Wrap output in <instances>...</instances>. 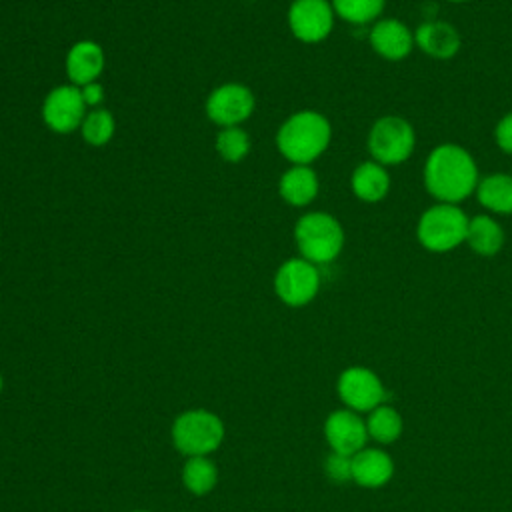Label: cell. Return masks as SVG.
Wrapping results in <instances>:
<instances>
[{
  "mask_svg": "<svg viewBox=\"0 0 512 512\" xmlns=\"http://www.w3.org/2000/svg\"><path fill=\"white\" fill-rule=\"evenodd\" d=\"M426 192L436 202L460 204L476 192L480 172L468 148L444 142L430 150L422 168Z\"/></svg>",
  "mask_w": 512,
  "mask_h": 512,
  "instance_id": "1",
  "label": "cell"
},
{
  "mask_svg": "<svg viewBox=\"0 0 512 512\" xmlns=\"http://www.w3.org/2000/svg\"><path fill=\"white\" fill-rule=\"evenodd\" d=\"M332 124L316 110L290 114L276 132V148L290 164L310 166L330 146Z\"/></svg>",
  "mask_w": 512,
  "mask_h": 512,
  "instance_id": "2",
  "label": "cell"
},
{
  "mask_svg": "<svg viewBox=\"0 0 512 512\" xmlns=\"http://www.w3.org/2000/svg\"><path fill=\"white\" fill-rule=\"evenodd\" d=\"M294 242L302 258L320 266L334 262L342 254L346 236L334 214L312 210L296 220Z\"/></svg>",
  "mask_w": 512,
  "mask_h": 512,
  "instance_id": "3",
  "label": "cell"
},
{
  "mask_svg": "<svg viewBox=\"0 0 512 512\" xmlns=\"http://www.w3.org/2000/svg\"><path fill=\"white\" fill-rule=\"evenodd\" d=\"M468 216L460 204L434 202L416 222L418 244L432 254H446L466 242Z\"/></svg>",
  "mask_w": 512,
  "mask_h": 512,
  "instance_id": "4",
  "label": "cell"
},
{
  "mask_svg": "<svg viewBox=\"0 0 512 512\" xmlns=\"http://www.w3.org/2000/svg\"><path fill=\"white\" fill-rule=\"evenodd\" d=\"M366 146L370 158L386 168L404 164L416 150V130L404 116L386 114L372 122Z\"/></svg>",
  "mask_w": 512,
  "mask_h": 512,
  "instance_id": "5",
  "label": "cell"
},
{
  "mask_svg": "<svg viewBox=\"0 0 512 512\" xmlns=\"http://www.w3.org/2000/svg\"><path fill=\"white\" fill-rule=\"evenodd\" d=\"M222 438L224 424L208 410L182 412L172 424L174 446L186 456H206L222 444Z\"/></svg>",
  "mask_w": 512,
  "mask_h": 512,
  "instance_id": "6",
  "label": "cell"
},
{
  "mask_svg": "<svg viewBox=\"0 0 512 512\" xmlns=\"http://www.w3.org/2000/svg\"><path fill=\"white\" fill-rule=\"evenodd\" d=\"M320 290V270L302 256L288 258L274 274V292L288 306H306Z\"/></svg>",
  "mask_w": 512,
  "mask_h": 512,
  "instance_id": "7",
  "label": "cell"
},
{
  "mask_svg": "<svg viewBox=\"0 0 512 512\" xmlns=\"http://www.w3.org/2000/svg\"><path fill=\"white\" fill-rule=\"evenodd\" d=\"M256 100L248 86L226 82L214 88L206 98V116L220 128L242 126L254 112Z\"/></svg>",
  "mask_w": 512,
  "mask_h": 512,
  "instance_id": "8",
  "label": "cell"
},
{
  "mask_svg": "<svg viewBox=\"0 0 512 512\" xmlns=\"http://www.w3.org/2000/svg\"><path fill=\"white\" fill-rule=\"evenodd\" d=\"M334 18L330 0H292L288 8V28L304 44L326 40L334 28Z\"/></svg>",
  "mask_w": 512,
  "mask_h": 512,
  "instance_id": "9",
  "label": "cell"
},
{
  "mask_svg": "<svg viewBox=\"0 0 512 512\" xmlns=\"http://www.w3.org/2000/svg\"><path fill=\"white\" fill-rule=\"evenodd\" d=\"M88 106L82 100L80 88L60 84L52 88L42 102V120L56 134H70L82 126Z\"/></svg>",
  "mask_w": 512,
  "mask_h": 512,
  "instance_id": "10",
  "label": "cell"
},
{
  "mask_svg": "<svg viewBox=\"0 0 512 512\" xmlns=\"http://www.w3.org/2000/svg\"><path fill=\"white\" fill-rule=\"evenodd\" d=\"M338 394L348 410L354 412H370L380 406L386 396L380 378L364 366H352L340 374Z\"/></svg>",
  "mask_w": 512,
  "mask_h": 512,
  "instance_id": "11",
  "label": "cell"
},
{
  "mask_svg": "<svg viewBox=\"0 0 512 512\" xmlns=\"http://www.w3.org/2000/svg\"><path fill=\"white\" fill-rule=\"evenodd\" d=\"M372 50L388 62H400L414 50V30L398 18H380L368 32Z\"/></svg>",
  "mask_w": 512,
  "mask_h": 512,
  "instance_id": "12",
  "label": "cell"
},
{
  "mask_svg": "<svg viewBox=\"0 0 512 512\" xmlns=\"http://www.w3.org/2000/svg\"><path fill=\"white\" fill-rule=\"evenodd\" d=\"M326 440L332 452L354 456L366 448L368 428L366 422L354 410H336L326 418L324 424Z\"/></svg>",
  "mask_w": 512,
  "mask_h": 512,
  "instance_id": "13",
  "label": "cell"
},
{
  "mask_svg": "<svg viewBox=\"0 0 512 512\" xmlns=\"http://www.w3.org/2000/svg\"><path fill=\"white\" fill-rule=\"evenodd\" d=\"M416 46L432 60H450L462 48V36L446 20H426L414 30Z\"/></svg>",
  "mask_w": 512,
  "mask_h": 512,
  "instance_id": "14",
  "label": "cell"
},
{
  "mask_svg": "<svg viewBox=\"0 0 512 512\" xmlns=\"http://www.w3.org/2000/svg\"><path fill=\"white\" fill-rule=\"evenodd\" d=\"M106 56L98 42L94 40H78L66 54L64 68L70 84L86 86L90 82H98L100 74L104 72Z\"/></svg>",
  "mask_w": 512,
  "mask_h": 512,
  "instance_id": "15",
  "label": "cell"
},
{
  "mask_svg": "<svg viewBox=\"0 0 512 512\" xmlns=\"http://www.w3.org/2000/svg\"><path fill=\"white\" fill-rule=\"evenodd\" d=\"M392 186L390 172L384 164L376 160H364L360 162L350 176V190L352 194L366 204H378L382 202Z\"/></svg>",
  "mask_w": 512,
  "mask_h": 512,
  "instance_id": "16",
  "label": "cell"
},
{
  "mask_svg": "<svg viewBox=\"0 0 512 512\" xmlns=\"http://www.w3.org/2000/svg\"><path fill=\"white\" fill-rule=\"evenodd\" d=\"M278 192L282 200L294 208L312 204L320 192V180L314 168L304 164H292L278 180Z\"/></svg>",
  "mask_w": 512,
  "mask_h": 512,
  "instance_id": "17",
  "label": "cell"
},
{
  "mask_svg": "<svg viewBox=\"0 0 512 512\" xmlns=\"http://www.w3.org/2000/svg\"><path fill=\"white\" fill-rule=\"evenodd\" d=\"M392 472V458L384 450L362 448L352 456V480L364 488L384 486Z\"/></svg>",
  "mask_w": 512,
  "mask_h": 512,
  "instance_id": "18",
  "label": "cell"
},
{
  "mask_svg": "<svg viewBox=\"0 0 512 512\" xmlns=\"http://www.w3.org/2000/svg\"><path fill=\"white\" fill-rule=\"evenodd\" d=\"M504 228L488 212L468 218L466 242L468 248L478 256H496L504 248Z\"/></svg>",
  "mask_w": 512,
  "mask_h": 512,
  "instance_id": "19",
  "label": "cell"
},
{
  "mask_svg": "<svg viewBox=\"0 0 512 512\" xmlns=\"http://www.w3.org/2000/svg\"><path fill=\"white\" fill-rule=\"evenodd\" d=\"M474 194L488 214H512V174L494 172L482 176Z\"/></svg>",
  "mask_w": 512,
  "mask_h": 512,
  "instance_id": "20",
  "label": "cell"
},
{
  "mask_svg": "<svg viewBox=\"0 0 512 512\" xmlns=\"http://www.w3.org/2000/svg\"><path fill=\"white\" fill-rule=\"evenodd\" d=\"M334 14L348 24L364 26L380 20L386 0H330Z\"/></svg>",
  "mask_w": 512,
  "mask_h": 512,
  "instance_id": "21",
  "label": "cell"
},
{
  "mask_svg": "<svg viewBox=\"0 0 512 512\" xmlns=\"http://www.w3.org/2000/svg\"><path fill=\"white\" fill-rule=\"evenodd\" d=\"M216 466L206 456H190L182 470V482L192 494H208L216 486Z\"/></svg>",
  "mask_w": 512,
  "mask_h": 512,
  "instance_id": "22",
  "label": "cell"
},
{
  "mask_svg": "<svg viewBox=\"0 0 512 512\" xmlns=\"http://www.w3.org/2000/svg\"><path fill=\"white\" fill-rule=\"evenodd\" d=\"M114 132H116V120L104 108H92L90 112H86L82 126H80L82 140L90 146L108 144L112 140Z\"/></svg>",
  "mask_w": 512,
  "mask_h": 512,
  "instance_id": "23",
  "label": "cell"
},
{
  "mask_svg": "<svg viewBox=\"0 0 512 512\" xmlns=\"http://www.w3.org/2000/svg\"><path fill=\"white\" fill-rule=\"evenodd\" d=\"M366 428H368V436H372L374 440L388 444L394 442L400 432H402V418L400 414L392 408V406H376L374 410H370V416L366 420Z\"/></svg>",
  "mask_w": 512,
  "mask_h": 512,
  "instance_id": "24",
  "label": "cell"
},
{
  "mask_svg": "<svg viewBox=\"0 0 512 512\" xmlns=\"http://www.w3.org/2000/svg\"><path fill=\"white\" fill-rule=\"evenodd\" d=\"M216 152L226 162H240L250 152V136L242 126H228L216 134Z\"/></svg>",
  "mask_w": 512,
  "mask_h": 512,
  "instance_id": "25",
  "label": "cell"
},
{
  "mask_svg": "<svg viewBox=\"0 0 512 512\" xmlns=\"http://www.w3.org/2000/svg\"><path fill=\"white\" fill-rule=\"evenodd\" d=\"M326 476L334 482H348L352 480V456L332 452L324 462Z\"/></svg>",
  "mask_w": 512,
  "mask_h": 512,
  "instance_id": "26",
  "label": "cell"
},
{
  "mask_svg": "<svg viewBox=\"0 0 512 512\" xmlns=\"http://www.w3.org/2000/svg\"><path fill=\"white\" fill-rule=\"evenodd\" d=\"M494 142L504 154L512 156V110L498 120L494 128Z\"/></svg>",
  "mask_w": 512,
  "mask_h": 512,
  "instance_id": "27",
  "label": "cell"
},
{
  "mask_svg": "<svg viewBox=\"0 0 512 512\" xmlns=\"http://www.w3.org/2000/svg\"><path fill=\"white\" fill-rule=\"evenodd\" d=\"M80 94H82V100L88 108H98L104 100V88L98 82H90L86 86H80Z\"/></svg>",
  "mask_w": 512,
  "mask_h": 512,
  "instance_id": "28",
  "label": "cell"
},
{
  "mask_svg": "<svg viewBox=\"0 0 512 512\" xmlns=\"http://www.w3.org/2000/svg\"><path fill=\"white\" fill-rule=\"evenodd\" d=\"M448 2H454V4H458V2H466V0H448Z\"/></svg>",
  "mask_w": 512,
  "mask_h": 512,
  "instance_id": "29",
  "label": "cell"
},
{
  "mask_svg": "<svg viewBox=\"0 0 512 512\" xmlns=\"http://www.w3.org/2000/svg\"><path fill=\"white\" fill-rule=\"evenodd\" d=\"M0 390H2V376H0Z\"/></svg>",
  "mask_w": 512,
  "mask_h": 512,
  "instance_id": "30",
  "label": "cell"
},
{
  "mask_svg": "<svg viewBox=\"0 0 512 512\" xmlns=\"http://www.w3.org/2000/svg\"><path fill=\"white\" fill-rule=\"evenodd\" d=\"M134 512H146V510H134Z\"/></svg>",
  "mask_w": 512,
  "mask_h": 512,
  "instance_id": "31",
  "label": "cell"
},
{
  "mask_svg": "<svg viewBox=\"0 0 512 512\" xmlns=\"http://www.w3.org/2000/svg\"><path fill=\"white\" fill-rule=\"evenodd\" d=\"M510 174H512V172H510Z\"/></svg>",
  "mask_w": 512,
  "mask_h": 512,
  "instance_id": "32",
  "label": "cell"
}]
</instances>
